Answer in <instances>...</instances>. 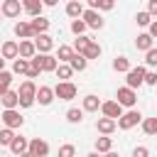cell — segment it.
I'll list each match as a JSON object with an SVG mask.
<instances>
[{"label":"cell","mask_w":157,"mask_h":157,"mask_svg":"<svg viewBox=\"0 0 157 157\" xmlns=\"http://www.w3.org/2000/svg\"><path fill=\"white\" fill-rule=\"evenodd\" d=\"M0 71H5V59L0 56Z\"/></svg>","instance_id":"f907efd6"},{"label":"cell","mask_w":157,"mask_h":157,"mask_svg":"<svg viewBox=\"0 0 157 157\" xmlns=\"http://www.w3.org/2000/svg\"><path fill=\"white\" fill-rule=\"evenodd\" d=\"M101 113H103V118L118 120V118L123 115V105H120L118 101H103V103H101Z\"/></svg>","instance_id":"ba28073f"},{"label":"cell","mask_w":157,"mask_h":157,"mask_svg":"<svg viewBox=\"0 0 157 157\" xmlns=\"http://www.w3.org/2000/svg\"><path fill=\"white\" fill-rule=\"evenodd\" d=\"M37 59H39L42 71H56V66H59V59L52 54H37Z\"/></svg>","instance_id":"ac0fdd59"},{"label":"cell","mask_w":157,"mask_h":157,"mask_svg":"<svg viewBox=\"0 0 157 157\" xmlns=\"http://www.w3.org/2000/svg\"><path fill=\"white\" fill-rule=\"evenodd\" d=\"M66 120L74 123V125L81 123V120H83V108H69V110H66Z\"/></svg>","instance_id":"836d02e7"},{"label":"cell","mask_w":157,"mask_h":157,"mask_svg":"<svg viewBox=\"0 0 157 157\" xmlns=\"http://www.w3.org/2000/svg\"><path fill=\"white\" fill-rule=\"evenodd\" d=\"M20 108H32L34 105V101H37V83L34 81H22L20 83Z\"/></svg>","instance_id":"6da1fadb"},{"label":"cell","mask_w":157,"mask_h":157,"mask_svg":"<svg viewBox=\"0 0 157 157\" xmlns=\"http://www.w3.org/2000/svg\"><path fill=\"white\" fill-rule=\"evenodd\" d=\"M2 123H5V128L17 130V128H22L25 118L20 115V110H17V108H10V110H2Z\"/></svg>","instance_id":"52a82bcc"},{"label":"cell","mask_w":157,"mask_h":157,"mask_svg":"<svg viewBox=\"0 0 157 157\" xmlns=\"http://www.w3.org/2000/svg\"><path fill=\"white\" fill-rule=\"evenodd\" d=\"M86 2H88V7H91V10H96V7H98V0H86Z\"/></svg>","instance_id":"7dc6e473"},{"label":"cell","mask_w":157,"mask_h":157,"mask_svg":"<svg viewBox=\"0 0 157 157\" xmlns=\"http://www.w3.org/2000/svg\"><path fill=\"white\" fill-rule=\"evenodd\" d=\"M0 120H2V113H0Z\"/></svg>","instance_id":"f5cc1de1"},{"label":"cell","mask_w":157,"mask_h":157,"mask_svg":"<svg viewBox=\"0 0 157 157\" xmlns=\"http://www.w3.org/2000/svg\"><path fill=\"white\" fill-rule=\"evenodd\" d=\"M12 32H15V37H20V39H34V37H37L34 29H32V22H25V20L15 22Z\"/></svg>","instance_id":"30bf717a"},{"label":"cell","mask_w":157,"mask_h":157,"mask_svg":"<svg viewBox=\"0 0 157 157\" xmlns=\"http://www.w3.org/2000/svg\"><path fill=\"white\" fill-rule=\"evenodd\" d=\"M54 74H56V78H59V81H69V78L74 76V69H71L69 64H59Z\"/></svg>","instance_id":"f546056e"},{"label":"cell","mask_w":157,"mask_h":157,"mask_svg":"<svg viewBox=\"0 0 157 157\" xmlns=\"http://www.w3.org/2000/svg\"><path fill=\"white\" fill-rule=\"evenodd\" d=\"M0 56H2L5 61H7V59H12V61H15V59L20 56V42H12V39H10V42H2Z\"/></svg>","instance_id":"4fadbf2b"},{"label":"cell","mask_w":157,"mask_h":157,"mask_svg":"<svg viewBox=\"0 0 157 157\" xmlns=\"http://www.w3.org/2000/svg\"><path fill=\"white\" fill-rule=\"evenodd\" d=\"M71 32H74L76 37H81V34L86 32V22H83V20H71Z\"/></svg>","instance_id":"74e56055"},{"label":"cell","mask_w":157,"mask_h":157,"mask_svg":"<svg viewBox=\"0 0 157 157\" xmlns=\"http://www.w3.org/2000/svg\"><path fill=\"white\" fill-rule=\"evenodd\" d=\"M103 157H120V155H118V152H113V150H110V152H105V155H103Z\"/></svg>","instance_id":"c3c4849f"},{"label":"cell","mask_w":157,"mask_h":157,"mask_svg":"<svg viewBox=\"0 0 157 157\" xmlns=\"http://www.w3.org/2000/svg\"><path fill=\"white\" fill-rule=\"evenodd\" d=\"M101 103H103V101H98V96L88 93V96L83 98V105H81V108H83V113H96V110L101 108Z\"/></svg>","instance_id":"7402d4cb"},{"label":"cell","mask_w":157,"mask_h":157,"mask_svg":"<svg viewBox=\"0 0 157 157\" xmlns=\"http://www.w3.org/2000/svg\"><path fill=\"white\" fill-rule=\"evenodd\" d=\"M91 42H93L91 37H83V34L76 37V39H74V52H76V54H86V49H88Z\"/></svg>","instance_id":"4316f807"},{"label":"cell","mask_w":157,"mask_h":157,"mask_svg":"<svg viewBox=\"0 0 157 157\" xmlns=\"http://www.w3.org/2000/svg\"><path fill=\"white\" fill-rule=\"evenodd\" d=\"M66 15H69L71 20H81V15H83L81 0H69V2H66Z\"/></svg>","instance_id":"44dd1931"},{"label":"cell","mask_w":157,"mask_h":157,"mask_svg":"<svg viewBox=\"0 0 157 157\" xmlns=\"http://www.w3.org/2000/svg\"><path fill=\"white\" fill-rule=\"evenodd\" d=\"M44 2V7H54V5H59V0H42Z\"/></svg>","instance_id":"bcb514c9"},{"label":"cell","mask_w":157,"mask_h":157,"mask_svg":"<svg viewBox=\"0 0 157 157\" xmlns=\"http://www.w3.org/2000/svg\"><path fill=\"white\" fill-rule=\"evenodd\" d=\"M27 69H29V59L17 56V59L12 61V74H27Z\"/></svg>","instance_id":"d6a6232c"},{"label":"cell","mask_w":157,"mask_h":157,"mask_svg":"<svg viewBox=\"0 0 157 157\" xmlns=\"http://www.w3.org/2000/svg\"><path fill=\"white\" fill-rule=\"evenodd\" d=\"M101 52H103V49H101V44H98V42H91L83 56H86V59H98V56H101Z\"/></svg>","instance_id":"d590c367"},{"label":"cell","mask_w":157,"mask_h":157,"mask_svg":"<svg viewBox=\"0 0 157 157\" xmlns=\"http://www.w3.org/2000/svg\"><path fill=\"white\" fill-rule=\"evenodd\" d=\"M0 17H2V12H0Z\"/></svg>","instance_id":"db71d44e"},{"label":"cell","mask_w":157,"mask_h":157,"mask_svg":"<svg viewBox=\"0 0 157 157\" xmlns=\"http://www.w3.org/2000/svg\"><path fill=\"white\" fill-rule=\"evenodd\" d=\"M0 103H2V108H5V110H10V108H17V105H20V93L10 88L7 93H2V96H0Z\"/></svg>","instance_id":"2e32d148"},{"label":"cell","mask_w":157,"mask_h":157,"mask_svg":"<svg viewBox=\"0 0 157 157\" xmlns=\"http://www.w3.org/2000/svg\"><path fill=\"white\" fill-rule=\"evenodd\" d=\"M142 132L145 135H157V115L155 118H142Z\"/></svg>","instance_id":"4dcf8cb0"},{"label":"cell","mask_w":157,"mask_h":157,"mask_svg":"<svg viewBox=\"0 0 157 157\" xmlns=\"http://www.w3.org/2000/svg\"><path fill=\"white\" fill-rule=\"evenodd\" d=\"M145 83L147 86H157V71H147L145 74Z\"/></svg>","instance_id":"7bdbcfd3"},{"label":"cell","mask_w":157,"mask_h":157,"mask_svg":"<svg viewBox=\"0 0 157 157\" xmlns=\"http://www.w3.org/2000/svg\"><path fill=\"white\" fill-rule=\"evenodd\" d=\"M86 157H103V155H101V152H96V150H93V152H88V155H86Z\"/></svg>","instance_id":"681fc988"},{"label":"cell","mask_w":157,"mask_h":157,"mask_svg":"<svg viewBox=\"0 0 157 157\" xmlns=\"http://www.w3.org/2000/svg\"><path fill=\"white\" fill-rule=\"evenodd\" d=\"M135 47H137L140 52H150V49H152V34H150V32H142V34H137V39H135Z\"/></svg>","instance_id":"cb8c5ba5"},{"label":"cell","mask_w":157,"mask_h":157,"mask_svg":"<svg viewBox=\"0 0 157 157\" xmlns=\"http://www.w3.org/2000/svg\"><path fill=\"white\" fill-rule=\"evenodd\" d=\"M0 12H2V17L15 20V17H20V12H22V2H20V0H2Z\"/></svg>","instance_id":"9c48e42d"},{"label":"cell","mask_w":157,"mask_h":157,"mask_svg":"<svg viewBox=\"0 0 157 157\" xmlns=\"http://www.w3.org/2000/svg\"><path fill=\"white\" fill-rule=\"evenodd\" d=\"M150 34H152V39H157V20H152V25H150Z\"/></svg>","instance_id":"f6af8a7d"},{"label":"cell","mask_w":157,"mask_h":157,"mask_svg":"<svg viewBox=\"0 0 157 157\" xmlns=\"http://www.w3.org/2000/svg\"><path fill=\"white\" fill-rule=\"evenodd\" d=\"M145 74H147V69L145 66H132L128 74H125V86L128 88H140L142 83H145Z\"/></svg>","instance_id":"7a4b0ae2"},{"label":"cell","mask_w":157,"mask_h":157,"mask_svg":"<svg viewBox=\"0 0 157 157\" xmlns=\"http://www.w3.org/2000/svg\"><path fill=\"white\" fill-rule=\"evenodd\" d=\"M54 98H56V96H54V88H49V86H39V88H37V101H39V105H49Z\"/></svg>","instance_id":"ffe728a7"},{"label":"cell","mask_w":157,"mask_h":157,"mask_svg":"<svg viewBox=\"0 0 157 157\" xmlns=\"http://www.w3.org/2000/svg\"><path fill=\"white\" fill-rule=\"evenodd\" d=\"M110 150H113V140H110L108 135H103V137H96V152L105 155V152H110Z\"/></svg>","instance_id":"484cf974"},{"label":"cell","mask_w":157,"mask_h":157,"mask_svg":"<svg viewBox=\"0 0 157 157\" xmlns=\"http://www.w3.org/2000/svg\"><path fill=\"white\" fill-rule=\"evenodd\" d=\"M10 152H12L15 157H20V155L29 152V140H27V137H22V135H15V140H12V145H10Z\"/></svg>","instance_id":"9a60e30c"},{"label":"cell","mask_w":157,"mask_h":157,"mask_svg":"<svg viewBox=\"0 0 157 157\" xmlns=\"http://www.w3.org/2000/svg\"><path fill=\"white\" fill-rule=\"evenodd\" d=\"M76 93H78V88H76L71 81H59V83L54 86V96H56L59 101H71V98H76Z\"/></svg>","instance_id":"3957f363"},{"label":"cell","mask_w":157,"mask_h":157,"mask_svg":"<svg viewBox=\"0 0 157 157\" xmlns=\"http://www.w3.org/2000/svg\"><path fill=\"white\" fill-rule=\"evenodd\" d=\"M145 64L147 66H157V47H152L150 52H145Z\"/></svg>","instance_id":"ab89813d"},{"label":"cell","mask_w":157,"mask_h":157,"mask_svg":"<svg viewBox=\"0 0 157 157\" xmlns=\"http://www.w3.org/2000/svg\"><path fill=\"white\" fill-rule=\"evenodd\" d=\"M20 56H22V59H32V56H37L34 39H22V42H20Z\"/></svg>","instance_id":"d6986e66"},{"label":"cell","mask_w":157,"mask_h":157,"mask_svg":"<svg viewBox=\"0 0 157 157\" xmlns=\"http://www.w3.org/2000/svg\"><path fill=\"white\" fill-rule=\"evenodd\" d=\"M29 22H32V29H34V34H47V29H49V25H52L47 17H32Z\"/></svg>","instance_id":"603a6c76"},{"label":"cell","mask_w":157,"mask_h":157,"mask_svg":"<svg viewBox=\"0 0 157 157\" xmlns=\"http://www.w3.org/2000/svg\"><path fill=\"white\" fill-rule=\"evenodd\" d=\"M137 123H142V113H140V110H128V113H123V115L118 118V128H120V130H130V128H135Z\"/></svg>","instance_id":"5b68a950"},{"label":"cell","mask_w":157,"mask_h":157,"mask_svg":"<svg viewBox=\"0 0 157 157\" xmlns=\"http://www.w3.org/2000/svg\"><path fill=\"white\" fill-rule=\"evenodd\" d=\"M115 101H118L123 108H132V105L137 103V93H135L132 88H128V86H120L118 93H115Z\"/></svg>","instance_id":"277c9868"},{"label":"cell","mask_w":157,"mask_h":157,"mask_svg":"<svg viewBox=\"0 0 157 157\" xmlns=\"http://www.w3.org/2000/svg\"><path fill=\"white\" fill-rule=\"evenodd\" d=\"M147 12L152 17H157V0H147Z\"/></svg>","instance_id":"ee69618b"},{"label":"cell","mask_w":157,"mask_h":157,"mask_svg":"<svg viewBox=\"0 0 157 157\" xmlns=\"http://www.w3.org/2000/svg\"><path fill=\"white\" fill-rule=\"evenodd\" d=\"M69 66H71L74 71H83V69L88 66V59H86L83 54H74V56H71V61H69Z\"/></svg>","instance_id":"83f0119b"},{"label":"cell","mask_w":157,"mask_h":157,"mask_svg":"<svg viewBox=\"0 0 157 157\" xmlns=\"http://www.w3.org/2000/svg\"><path fill=\"white\" fill-rule=\"evenodd\" d=\"M81 20L86 22V27H91V29H103V25H105V20L101 17V12L98 10H83V15H81Z\"/></svg>","instance_id":"8992f818"},{"label":"cell","mask_w":157,"mask_h":157,"mask_svg":"<svg viewBox=\"0 0 157 157\" xmlns=\"http://www.w3.org/2000/svg\"><path fill=\"white\" fill-rule=\"evenodd\" d=\"M59 157H76V147L69 145V142L61 145V147H59Z\"/></svg>","instance_id":"f35d334b"},{"label":"cell","mask_w":157,"mask_h":157,"mask_svg":"<svg viewBox=\"0 0 157 157\" xmlns=\"http://www.w3.org/2000/svg\"><path fill=\"white\" fill-rule=\"evenodd\" d=\"M20 2H22V10L29 17H42V10H44V2L42 0H20Z\"/></svg>","instance_id":"5bb4252c"},{"label":"cell","mask_w":157,"mask_h":157,"mask_svg":"<svg viewBox=\"0 0 157 157\" xmlns=\"http://www.w3.org/2000/svg\"><path fill=\"white\" fill-rule=\"evenodd\" d=\"M29 155H34V157H47V155H49V142L42 140V137H32V140H29Z\"/></svg>","instance_id":"8fae6325"},{"label":"cell","mask_w":157,"mask_h":157,"mask_svg":"<svg viewBox=\"0 0 157 157\" xmlns=\"http://www.w3.org/2000/svg\"><path fill=\"white\" fill-rule=\"evenodd\" d=\"M34 47H37V54H49L54 49V39L49 34H37L34 37Z\"/></svg>","instance_id":"7c38bea8"},{"label":"cell","mask_w":157,"mask_h":157,"mask_svg":"<svg viewBox=\"0 0 157 157\" xmlns=\"http://www.w3.org/2000/svg\"><path fill=\"white\" fill-rule=\"evenodd\" d=\"M132 157H150V150H147L145 145H137V147L132 150Z\"/></svg>","instance_id":"b9f144b4"},{"label":"cell","mask_w":157,"mask_h":157,"mask_svg":"<svg viewBox=\"0 0 157 157\" xmlns=\"http://www.w3.org/2000/svg\"><path fill=\"white\" fill-rule=\"evenodd\" d=\"M12 140H15V130H10V128H2L0 130V145H12Z\"/></svg>","instance_id":"8d00e7d4"},{"label":"cell","mask_w":157,"mask_h":157,"mask_svg":"<svg viewBox=\"0 0 157 157\" xmlns=\"http://www.w3.org/2000/svg\"><path fill=\"white\" fill-rule=\"evenodd\" d=\"M20 157H34V155H29V152H25V155H20Z\"/></svg>","instance_id":"816d5d0a"},{"label":"cell","mask_w":157,"mask_h":157,"mask_svg":"<svg viewBox=\"0 0 157 157\" xmlns=\"http://www.w3.org/2000/svg\"><path fill=\"white\" fill-rule=\"evenodd\" d=\"M113 69L120 71V74H128L132 66H130V59H128V56H115V59H113Z\"/></svg>","instance_id":"f1b7e54d"},{"label":"cell","mask_w":157,"mask_h":157,"mask_svg":"<svg viewBox=\"0 0 157 157\" xmlns=\"http://www.w3.org/2000/svg\"><path fill=\"white\" fill-rule=\"evenodd\" d=\"M115 7V0H98V7L96 10H103V12H110Z\"/></svg>","instance_id":"60d3db41"},{"label":"cell","mask_w":157,"mask_h":157,"mask_svg":"<svg viewBox=\"0 0 157 157\" xmlns=\"http://www.w3.org/2000/svg\"><path fill=\"white\" fill-rule=\"evenodd\" d=\"M74 54H76V52H74V47H69V44H59V49H56V59H59L61 64H69Z\"/></svg>","instance_id":"d4e9b609"},{"label":"cell","mask_w":157,"mask_h":157,"mask_svg":"<svg viewBox=\"0 0 157 157\" xmlns=\"http://www.w3.org/2000/svg\"><path fill=\"white\" fill-rule=\"evenodd\" d=\"M12 86V71H0V96L7 93Z\"/></svg>","instance_id":"1f68e13d"},{"label":"cell","mask_w":157,"mask_h":157,"mask_svg":"<svg viewBox=\"0 0 157 157\" xmlns=\"http://www.w3.org/2000/svg\"><path fill=\"white\" fill-rule=\"evenodd\" d=\"M115 128H118V120H113V118H98L96 120V130L101 135H110Z\"/></svg>","instance_id":"e0dca14e"},{"label":"cell","mask_w":157,"mask_h":157,"mask_svg":"<svg viewBox=\"0 0 157 157\" xmlns=\"http://www.w3.org/2000/svg\"><path fill=\"white\" fill-rule=\"evenodd\" d=\"M135 22H137L140 27H150V25H152V15H150L147 10H142V12L135 15Z\"/></svg>","instance_id":"e575fe53"}]
</instances>
